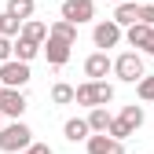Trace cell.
Returning a JSON list of instances; mask_svg holds the SVG:
<instances>
[{
  "label": "cell",
  "mask_w": 154,
  "mask_h": 154,
  "mask_svg": "<svg viewBox=\"0 0 154 154\" xmlns=\"http://www.w3.org/2000/svg\"><path fill=\"white\" fill-rule=\"evenodd\" d=\"M121 118H125L132 128H140V125H143V106H136V103H132V106H125V110H121Z\"/></svg>",
  "instance_id": "cell-23"
},
{
  "label": "cell",
  "mask_w": 154,
  "mask_h": 154,
  "mask_svg": "<svg viewBox=\"0 0 154 154\" xmlns=\"http://www.w3.org/2000/svg\"><path fill=\"white\" fill-rule=\"evenodd\" d=\"M33 0H8V11L11 15H18V18H22V22H26V18H33Z\"/></svg>",
  "instance_id": "cell-20"
},
{
  "label": "cell",
  "mask_w": 154,
  "mask_h": 154,
  "mask_svg": "<svg viewBox=\"0 0 154 154\" xmlns=\"http://www.w3.org/2000/svg\"><path fill=\"white\" fill-rule=\"evenodd\" d=\"M114 4H125V0H114Z\"/></svg>",
  "instance_id": "cell-29"
},
{
  "label": "cell",
  "mask_w": 154,
  "mask_h": 154,
  "mask_svg": "<svg viewBox=\"0 0 154 154\" xmlns=\"http://www.w3.org/2000/svg\"><path fill=\"white\" fill-rule=\"evenodd\" d=\"M0 33H4V37H18V33H22V18L11 15V11H4V15H0Z\"/></svg>",
  "instance_id": "cell-18"
},
{
  "label": "cell",
  "mask_w": 154,
  "mask_h": 154,
  "mask_svg": "<svg viewBox=\"0 0 154 154\" xmlns=\"http://www.w3.org/2000/svg\"><path fill=\"white\" fill-rule=\"evenodd\" d=\"M92 41H95V48H114V44H118L121 41V22H114V18H110V22H99V26H95L92 29Z\"/></svg>",
  "instance_id": "cell-8"
},
{
  "label": "cell",
  "mask_w": 154,
  "mask_h": 154,
  "mask_svg": "<svg viewBox=\"0 0 154 154\" xmlns=\"http://www.w3.org/2000/svg\"><path fill=\"white\" fill-rule=\"evenodd\" d=\"M70 41H59V37H51L48 33V41H44V59L51 63V66H66V59H70Z\"/></svg>",
  "instance_id": "cell-10"
},
{
  "label": "cell",
  "mask_w": 154,
  "mask_h": 154,
  "mask_svg": "<svg viewBox=\"0 0 154 154\" xmlns=\"http://www.w3.org/2000/svg\"><path fill=\"white\" fill-rule=\"evenodd\" d=\"M132 132H136V128H132L125 118H114V121H110V136H118V140H128Z\"/></svg>",
  "instance_id": "cell-22"
},
{
  "label": "cell",
  "mask_w": 154,
  "mask_h": 154,
  "mask_svg": "<svg viewBox=\"0 0 154 154\" xmlns=\"http://www.w3.org/2000/svg\"><path fill=\"white\" fill-rule=\"evenodd\" d=\"M63 136H66L70 143H77V140H88V136H92V125H88V118H70V121L63 125Z\"/></svg>",
  "instance_id": "cell-13"
},
{
  "label": "cell",
  "mask_w": 154,
  "mask_h": 154,
  "mask_svg": "<svg viewBox=\"0 0 154 154\" xmlns=\"http://www.w3.org/2000/svg\"><path fill=\"white\" fill-rule=\"evenodd\" d=\"M22 154H51V147H48V143H29Z\"/></svg>",
  "instance_id": "cell-25"
},
{
  "label": "cell",
  "mask_w": 154,
  "mask_h": 154,
  "mask_svg": "<svg viewBox=\"0 0 154 154\" xmlns=\"http://www.w3.org/2000/svg\"><path fill=\"white\" fill-rule=\"evenodd\" d=\"M136 92H140L143 103H154V73H143L140 77V81H136Z\"/></svg>",
  "instance_id": "cell-21"
},
{
  "label": "cell",
  "mask_w": 154,
  "mask_h": 154,
  "mask_svg": "<svg viewBox=\"0 0 154 154\" xmlns=\"http://www.w3.org/2000/svg\"><path fill=\"white\" fill-rule=\"evenodd\" d=\"M114 73H118V81H128V85H136L140 77H143V59H140V51H125L114 59Z\"/></svg>",
  "instance_id": "cell-4"
},
{
  "label": "cell",
  "mask_w": 154,
  "mask_h": 154,
  "mask_svg": "<svg viewBox=\"0 0 154 154\" xmlns=\"http://www.w3.org/2000/svg\"><path fill=\"white\" fill-rule=\"evenodd\" d=\"M147 55H150V59H154V44H150V48H147Z\"/></svg>",
  "instance_id": "cell-27"
},
{
  "label": "cell",
  "mask_w": 154,
  "mask_h": 154,
  "mask_svg": "<svg viewBox=\"0 0 154 154\" xmlns=\"http://www.w3.org/2000/svg\"><path fill=\"white\" fill-rule=\"evenodd\" d=\"M114 70V59L106 51H92L88 59H85V77H92V81H103V77Z\"/></svg>",
  "instance_id": "cell-9"
},
{
  "label": "cell",
  "mask_w": 154,
  "mask_h": 154,
  "mask_svg": "<svg viewBox=\"0 0 154 154\" xmlns=\"http://www.w3.org/2000/svg\"><path fill=\"white\" fill-rule=\"evenodd\" d=\"M26 95H22V88H4V92H0V110H4V118H22V114H26Z\"/></svg>",
  "instance_id": "cell-7"
},
{
  "label": "cell",
  "mask_w": 154,
  "mask_h": 154,
  "mask_svg": "<svg viewBox=\"0 0 154 154\" xmlns=\"http://www.w3.org/2000/svg\"><path fill=\"white\" fill-rule=\"evenodd\" d=\"M143 22L154 26V4H143Z\"/></svg>",
  "instance_id": "cell-26"
},
{
  "label": "cell",
  "mask_w": 154,
  "mask_h": 154,
  "mask_svg": "<svg viewBox=\"0 0 154 154\" xmlns=\"http://www.w3.org/2000/svg\"><path fill=\"white\" fill-rule=\"evenodd\" d=\"M125 41L132 44V48H150L154 44V26L150 22H136V26H128V33H125Z\"/></svg>",
  "instance_id": "cell-11"
},
{
  "label": "cell",
  "mask_w": 154,
  "mask_h": 154,
  "mask_svg": "<svg viewBox=\"0 0 154 154\" xmlns=\"http://www.w3.org/2000/svg\"><path fill=\"white\" fill-rule=\"evenodd\" d=\"M11 55H15V37H4V33H0V63H8Z\"/></svg>",
  "instance_id": "cell-24"
},
{
  "label": "cell",
  "mask_w": 154,
  "mask_h": 154,
  "mask_svg": "<svg viewBox=\"0 0 154 154\" xmlns=\"http://www.w3.org/2000/svg\"><path fill=\"white\" fill-rule=\"evenodd\" d=\"M29 143H33V128L22 125L18 118L8 121L4 128H0V150H4V154H22Z\"/></svg>",
  "instance_id": "cell-1"
},
{
  "label": "cell",
  "mask_w": 154,
  "mask_h": 154,
  "mask_svg": "<svg viewBox=\"0 0 154 154\" xmlns=\"http://www.w3.org/2000/svg\"><path fill=\"white\" fill-rule=\"evenodd\" d=\"M110 110L106 106H92L88 110V125H92V132H110Z\"/></svg>",
  "instance_id": "cell-16"
},
{
  "label": "cell",
  "mask_w": 154,
  "mask_h": 154,
  "mask_svg": "<svg viewBox=\"0 0 154 154\" xmlns=\"http://www.w3.org/2000/svg\"><path fill=\"white\" fill-rule=\"evenodd\" d=\"M29 63L22 59H8V63H0V81H4V88H26L29 85Z\"/></svg>",
  "instance_id": "cell-3"
},
{
  "label": "cell",
  "mask_w": 154,
  "mask_h": 154,
  "mask_svg": "<svg viewBox=\"0 0 154 154\" xmlns=\"http://www.w3.org/2000/svg\"><path fill=\"white\" fill-rule=\"evenodd\" d=\"M85 147H88V154H125V140L110 136V132H95V136H88Z\"/></svg>",
  "instance_id": "cell-5"
},
{
  "label": "cell",
  "mask_w": 154,
  "mask_h": 154,
  "mask_svg": "<svg viewBox=\"0 0 154 154\" xmlns=\"http://www.w3.org/2000/svg\"><path fill=\"white\" fill-rule=\"evenodd\" d=\"M114 99V88L106 81H85V85H77V103L81 106H106Z\"/></svg>",
  "instance_id": "cell-2"
},
{
  "label": "cell",
  "mask_w": 154,
  "mask_h": 154,
  "mask_svg": "<svg viewBox=\"0 0 154 154\" xmlns=\"http://www.w3.org/2000/svg\"><path fill=\"white\" fill-rule=\"evenodd\" d=\"M48 33H51V26L37 22V18H26V22H22V37H29V41H37V44H44Z\"/></svg>",
  "instance_id": "cell-15"
},
{
  "label": "cell",
  "mask_w": 154,
  "mask_h": 154,
  "mask_svg": "<svg viewBox=\"0 0 154 154\" xmlns=\"http://www.w3.org/2000/svg\"><path fill=\"white\" fill-rule=\"evenodd\" d=\"M51 37H59V41H70V44H77V26L70 22V18H59V22H51Z\"/></svg>",
  "instance_id": "cell-17"
},
{
  "label": "cell",
  "mask_w": 154,
  "mask_h": 154,
  "mask_svg": "<svg viewBox=\"0 0 154 154\" xmlns=\"http://www.w3.org/2000/svg\"><path fill=\"white\" fill-rule=\"evenodd\" d=\"M51 103H59V106H66V103H77V88H70V85H55L51 88Z\"/></svg>",
  "instance_id": "cell-19"
},
{
  "label": "cell",
  "mask_w": 154,
  "mask_h": 154,
  "mask_svg": "<svg viewBox=\"0 0 154 154\" xmlns=\"http://www.w3.org/2000/svg\"><path fill=\"white\" fill-rule=\"evenodd\" d=\"M0 92H4V81H0Z\"/></svg>",
  "instance_id": "cell-30"
},
{
  "label": "cell",
  "mask_w": 154,
  "mask_h": 154,
  "mask_svg": "<svg viewBox=\"0 0 154 154\" xmlns=\"http://www.w3.org/2000/svg\"><path fill=\"white\" fill-rule=\"evenodd\" d=\"M44 51V44H37V41H29V37H22L18 33L15 37V59H22V63H29V59H37V55Z\"/></svg>",
  "instance_id": "cell-14"
},
{
  "label": "cell",
  "mask_w": 154,
  "mask_h": 154,
  "mask_svg": "<svg viewBox=\"0 0 154 154\" xmlns=\"http://www.w3.org/2000/svg\"><path fill=\"white\" fill-rule=\"evenodd\" d=\"M63 18H70L73 26L92 22L95 18V0H63Z\"/></svg>",
  "instance_id": "cell-6"
},
{
  "label": "cell",
  "mask_w": 154,
  "mask_h": 154,
  "mask_svg": "<svg viewBox=\"0 0 154 154\" xmlns=\"http://www.w3.org/2000/svg\"><path fill=\"white\" fill-rule=\"evenodd\" d=\"M0 128H4V110H0Z\"/></svg>",
  "instance_id": "cell-28"
},
{
  "label": "cell",
  "mask_w": 154,
  "mask_h": 154,
  "mask_svg": "<svg viewBox=\"0 0 154 154\" xmlns=\"http://www.w3.org/2000/svg\"><path fill=\"white\" fill-rule=\"evenodd\" d=\"M114 22H121V26H136V22H143V4H132V0L118 4V8H114Z\"/></svg>",
  "instance_id": "cell-12"
}]
</instances>
